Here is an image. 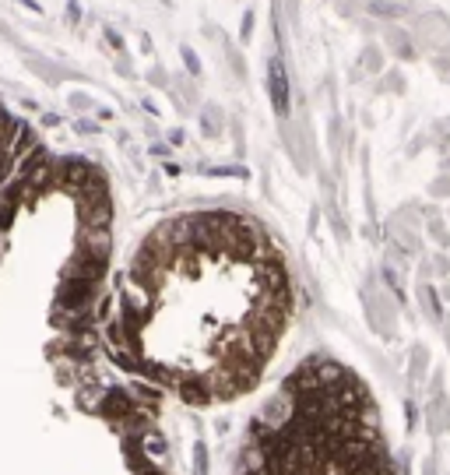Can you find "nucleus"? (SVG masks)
Masks as SVG:
<instances>
[{"mask_svg":"<svg viewBox=\"0 0 450 475\" xmlns=\"http://www.w3.org/2000/svg\"><path fill=\"white\" fill-rule=\"evenodd\" d=\"M141 405L134 402V395L130 391H120V388H113V391H106L103 398H99V416H106L113 426H120L127 416H134Z\"/></svg>","mask_w":450,"mask_h":475,"instance_id":"obj_1","label":"nucleus"},{"mask_svg":"<svg viewBox=\"0 0 450 475\" xmlns=\"http://www.w3.org/2000/svg\"><path fill=\"white\" fill-rule=\"evenodd\" d=\"M267 78H271V99H275V110H278V117H285V113H289V74H285V67H282L278 57L271 60V67H267Z\"/></svg>","mask_w":450,"mask_h":475,"instance_id":"obj_2","label":"nucleus"},{"mask_svg":"<svg viewBox=\"0 0 450 475\" xmlns=\"http://www.w3.org/2000/svg\"><path fill=\"white\" fill-rule=\"evenodd\" d=\"M141 451H144L148 458H155V454H162V451H165V440H162L158 433H151V430H148V433L141 437Z\"/></svg>","mask_w":450,"mask_h":475,"instance_id":"obj_3","label":"nucleus"},{"mask_svg":"<svg viewBox=\"0 0 450 475\" xmlns=\"http://www.w3.org/2000/svg\"><path fill=\"white\" fill-rule=\"evenodd\" d=\"M11 219H15V205H11V201H4V205H0V229H8V226H11Z\"/></svg>","mask_w":450,"mask_h":475,"instance_id":"obj_4","label":"nucleus"},{"mask_svg":"<svg viewBox=\"0 0 450 475\" xmlns=\"http://www.w3.org/2000/svg\"><path fill=\"white\" fill-rule=\"evenodd\" d=\"M197 472H204V444H197Z\"/></svg>","mask_w":450,"mask_h":475,"instance_id":"obj_5","label":"nucleus"}]
</instances>
